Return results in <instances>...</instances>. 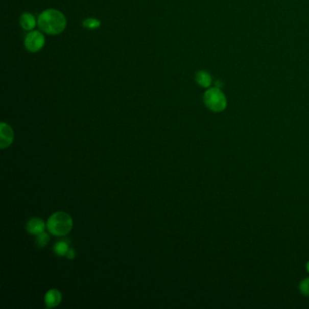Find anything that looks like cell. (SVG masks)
I'll return each instance as SVG.
<instances>
[{"label": "cell", "instance_id": "cell-1", "mask_svg": "<svg viewBox=\"0 0 309 309\" xmlns=\"http://www.w3.org/2000/svg\"><path fill=\"white\" fill-rule=\"evenodd\" d=\"M66 25L67 20L64 14L54 8L44 10L37 18V27L40 29V31L52 36H56L64 32Z\"/></svg>", "mask_w": 309, "mask_h": 309}, {"label": "cell", "instance_id": "cell-2", "mask_svg": "<svg viewBox=\"0 0 309 309\" xmlns=\"http://www.w3.org/2000/svg\"><path fill=\"white\" fill-rule=\"evenodd\" d=\"M73 228V220L67 213L56 212L49 218L47 229L55 236H65Z\"/></svg>", "mask_w": 309, "mask_h": 309}, {"label": "cell", "instance_id": "cell-3", "mask_svg": "<svg viewBox=\"0 0 309 309\" xmlns=\"http://www.w3.org/2000/svg\"><path fill=\"white\" fill-rule=\"evenodd\" d=\"M203 101L207 108L214 112H221L227 108L228 101L221 88L210 87L207 89L203 96Z\"/></svg>", "mask_w": 309, "mask_h": 309}, {"label": "cell", "instance_id": "cell-4", "mask_svg": "<svg viewBox=\"0 0 309 309\" xmlns=\"http://www.w3.org/2000/svg\"><path fill=\"white\" fill-rule=\"evenodd\" d=\"M45 38L41 31H29L25 38V47L28 52L37 53L44 47Z\"/></svg>", "mask_w": 309, "mask_h": 309}, {"label": "cell", "instance_id": "cell-5", "mask_svg": "<svg viewBox=\"0 0 309 309\" xmlns=\"http://www.w3.org/2000/svg\"><path fill=\"white\" fill-rule=\"evenodd\" d=\"M14 139L13 130L8 124L1 123L0 125V147L7 148L12 144Z\"/></svg>", "mask_w": 309, "mask_h": 309}, {"label": "cell", "instance_id": "cell-6", "mask_svg": "<svg viewBox=\"0 0 309 309\" xmlns=\"http://www.w3.org/2000/svg\"><path fill=\"white\" fill-rule=\"evenodd\" d=\"M62 300V294L57 289H51L44 297V303L49 308H54L59 305Z\"/></svg>", "mask_w": 309, "mask_h": 309}, {"label": "cell", "instance_id": "cell-7", "mask_svg": "<svg viewBox=\"0 0 309 309\" xmlns=\"http://www.w3.org/2000/svg\"><path fill=\"white\" fill-rule=\"evenodd\" d=\"M19 24L26 31H32L36 28L37 21L31 13H24L21 15Z\"/></svg>", "mask_w": 309, "mask_h": 309}, {"label": "cell", "instance_id": "cell-8", "mask_svg": "<svg viewBox=\"0 0 309 309\" xmlns=\"http://www.w3.org/2000/svg\"><path fill=\"white\" fill-rule=\"evenodd\" d=\"M44 221L38 218H34L32 220L28 221L27 224V230L28 233L32 235H38L40 233L44 232Z\"/></svg>", "mask_w": 309, "mask_h": 309}, {"label": "cell", "instance_id": "cell-9", "mask_svg": "<svg viewBox=\"0 0 309 309\" xmlns=\"http://www.w3.org/2000/svg\"><path fill=\"white\" fill-rule=\"evenodd\" d=\"M195 81L202 88H209L212 84V77L209 75V73L204 70H201L196 73Z\"/></svg>", "mask_w": 309, "mask_h": 309}, {"label": "cell", "instance_id": "cell-10", "mask_svg": "<svg viewBox=\"0 0 309 309\" xmlns=\"http://www.w3.org/2000/svg\"><path fill=\"white\" fill-rule=\"evenodd\" d=\"M83 27L89 30H96L97 28L101 27L100 20H98L97 18L93 17H89L83 21Z\"/></svg>", "mask_w": 309, "mask_h": 309}, {"label": "cell", "instance_id": "cell-11", "mask_svg": "<svg viewBox=\"0 0 309 309\" xmlns=\"http://www.w3.org/2000/svg\"><path fill=\"white\" fill-rule=\"evenodd\" d=\"M54 250L56 255H58L60 257H64V256H66V254L68 252L69 247L64 241H60V242L56 243Z\"/></svg>", "mask_w": 309, "mask_h": 309}, {"label": "cell", "instance_id": "cell-12", "mask_svg": "<svg viewBox=\"0 0 309 309\" xmlns=\"http://www.w3.org/2000/svg\"><path fill=\"white\" fill-rule=\"evenodd\" d=\"M49 241H50V237H49V234H46L45 232L40 233L36 237V245L39 248H44L49 244Z\"/></svg>", "mask_w": 309, "mask_h": 309}, {"label": "cell", "instance_id": "cell-13", "mask_svg": "<svg viewBox=\"0 0 309 309\" xmlns=\"http://www.w3.org/2000/svg\"><path fill=\"white\" fill-rule=\"evenodd\" d=\"M298 289L303 296L309 297V277L301 280L298 286Z\"/></svg>", "mask_w": 309, "mask_h": 309}, {"label": "cell", "instance_id": "cell-14", "mask_svg": "<svg viewBox=\"0 0 309 309\" xmlns=\"http://www.w3.org/2000/svg\"><path fill=\"white\" fill-rule=\"evenodd\" d=\"M66 257L68 259H74L76 257V252L74 249H69L68 252L66 254Z\"/></svg>", "mask_w": 309, "mask_h": 309}, {"label": "cell", "instance_id": "cell-15", "mask_svg": "<svg viewBox=\"0 0 309 309\" xmlns=\"http://www.w3.org/2000/svg\"><path fill=\"white\" fill-rule=\"evenodd\" d=\"M223 86V84L221 83V81L217 80L215 82V87H218V88H221Z\"/></svg>", "mask_w": 309, "mask_h": 309}, {"label": "cell", "instance_id": "cell-16", "mask_svg": "<svg viewBox=\"0 0 309 309\" xmlns=\"http://www.w3.org/2000/svg\"><path fill=\"white\" fill-rule=\"evenodd\" d=\"M305 269H306V271L309 273V261L306 263V265H305Z\"/></svg>", "mask_w": 309, "mask_h": 309}]
</instances>
